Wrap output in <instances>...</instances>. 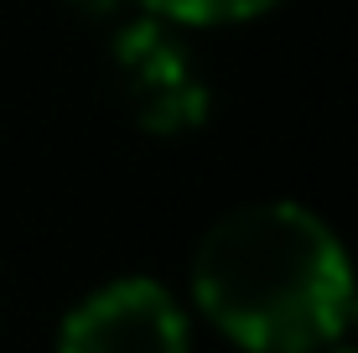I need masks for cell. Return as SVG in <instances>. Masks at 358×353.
<instances>
[{
    "mask_svg": "<svg viewBox=\"0 0 358 353\" xmlns=\"http://www.w3.org/2000/svg\"><path fill=\"white\" fill-rule=\"evenodd\" d=\"M197 307L250 353H317L353 312L348 250L312 208L250 203L224 213L192 254Z\"/></svg>",
    "mask_w": 358,
    "mask_h": 353,
    "instance_id": "1",
    "label": "cell"
},
{
    "mask_svg": "<svg viewBox=\"0 0 358 353\" xmlns=\"http://www.w3.org/2000/svg\"><path fill=\"white\" fill-rule=\"evenodd\" d=\"M109 73H115L125 115L151 136H182V130H197L208 120L213 94L197 73L187 42L162 16H141L115 31Z\"/></svg>",
    "mask_w": 358,
    "mask_h": 353,
    "instance_id": "2",
    "label": "cell"
},
{
    "mask_svg": "<svg viewBox=\"0 0 358 353\" xmlns=\"http://www.w3.org/2000/svg\"><path fill=\"white\" fill-rule=\"evenodd\" d=\"M57 353H187V317L166 286L125 275L99 286L63 317Z\"/></svg>",
    "mask_w": 358,
    "mask_h": 353,
    "instance_id": "3",
    "label": "cell"
},
{
    "mask_svg": "<svg viewBox=\"0 0 358 353\" xmlns=\"http://www.w3.org/2000/svg\"><path fill=\"white\" fill-rule=\"evenodd\" d=\"M151 16L162 21H187V27H218V21H244L260 16L275 0H141Z\"/></svg>",
    "mask_w": 358,
    "mask_h": 353,
    "instance_id": "4",
    "label": "cell"
},
{
    "mask_svg": "<svg viewBox=\"0 0 358 353\" xmlns=\"http://www.w3.org/2000/svg\"><path fill=\"white\" fill-rule=\"evenodd\" d=\"M78 10H89V16H104V10H115V0H73Z\"/></svg>",
    "mask_w": 358,
    "mask_h": 353,
    "instance_id": "5",
    "label": "cell"
},
{
    "mask_svg": "<svg viewBox=\"0 0 358 353\" xmlns=\"http://www.w3.org/2000/svg\"><path fill=\"white\" fill-rule=\"evenodd\" d=\"M348 317H353V322H358V296H353V312H348Z\"/></svg>",
    "mask_w": 358,
    "mask_h": 353,
    "instance_id": "6",
    "label": "cell"
},
{
    "mask_svg": "<svg viewBox=\"0 0 358 353\" xmlns=\"http://www.w3.org/2000/svg\"><path fill=\"white\" fill-rule=\"evenodd\" d=\"M338 353H343V348H338Z\"/></svg>",
    "mask_w": 358,
    "mask_h": 353,
    "instance_id": "7",
    "label": "cell"
}]
</instances>
